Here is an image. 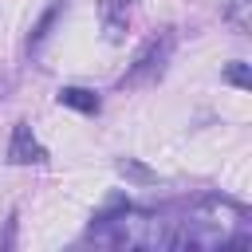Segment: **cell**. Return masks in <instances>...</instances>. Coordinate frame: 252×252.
<instances>
[{
  "mask_svg": "<svg viewBox=\"0 0 252 252\" xmlns=\"http://www.w3.org/2000/svg\"><path fill=\"white\" fill-rule=\"evenodd\" d=\"M169 51H173V32H158V35H150V39L142 43L134 67L118 79V87H142V83H154V79L165 71Z\"/></svg>",
  "mask_w": 252,
  "mask_h": 252,
  "instance_id": "6da1fadb",
  "label": "cell"
},
{
  "mask_svg": "<svg viewBox=\"0 0 252 252\" xmlns=\"http://www.w3.org/2000/svg\"><path fill=\"white\" fill-rule=\"evenodd\" d=\"M118 173H122V177H130V181H138V185H154V181H158V173H154V169H146V165H142V161H134V158H122V161H118Z\"/></svg>",
  "mask_w": 252,
  "mask_h": 252,
  "instance_id": "277c9868",
  "label": "cell"
},
{
  "mask_svg": "<svg viewBox=\"0 0 252 252\" xmlns=\"http://www.w3.org/2000/svg\"><path fill=\"white\" fill-rule=\"evenodd\" d=\"M55 98H59V106H71L79 114H98V106H102V98L94 91H87V87H59Z\"/></svg>",
  "mask_w": 252,
  "mask_h": 252,
  "instance_id": "3957f363",
  "label": "cell"
},
{
  "mask_svg": "<svg viewBox=\"0 0 252 252\" xmlns=\"http://www.w3.org/2000/svg\"><path fill=\"white\" fill-rule=\"evenodd\" d=\"M224 83H232V87H240V91H244V87L252 83L248 63H228V67H224Z\"/></svg>",
  "mask_w": 252,
  "mask_h": 252,
  "instance_id": "5b68a950",
  "label": "cell"
},
{
  "mask_svg": "<svg viewBox=\"0 0 252 252\" xmlns=\"http://www.w3.org/2000/svg\"><path fill=\"white\" fill-rule=\"evenodd\" d=\"M8 161L12 165H43L47 161V150L35 142V134H32L28 122H16L12 142H8Z\"/></svg>",
  "mask_w": 252,
  "mask_h": 252,
  "instance_id": "7a4b0ae2",
  "label": "cell"
},
{
  "mask_svg": "<svg viewBox=\"0 0 252 252\" xmlns=\"http://www.w3.org/2000/svg\"><path fill=\"white\" fill-rule=\"evenodd\" d=\"M244 4H248V0H236V4H232V20H236V28H240V32L248 28V20H244Z\"/></svg>",
  "mask_w": 252,
  "mask_h": 252,
  "instance_id": "8992f818",
  "label": "cell"
}]
</instances>
